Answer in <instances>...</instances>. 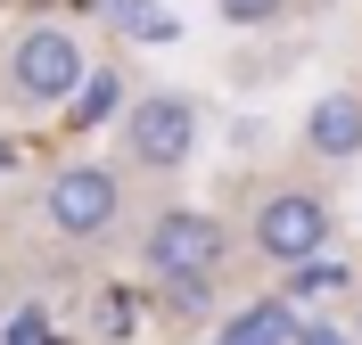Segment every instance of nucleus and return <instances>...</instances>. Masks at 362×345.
I'll return each instance as SVG.
<instances>
[{"instance_id": "nucleus-1", "label": "nucleus", "mask_w": 362, "mask_h": 345, "mask_svg": "<svg viewBox=\"0 0 362 345\" xmlns=\"http://www.w3.org/2000/svg\"><path fill=\"white\" fill-rule=\"evenodd\" d=\"M223 255H230V238H223V222L206 206H165L157 222H148V238H140V263H148V279H214L223 272Z\"/></svg>"}, {"instance_id": "nucleus-14", "label": "nucleus", "mask_w": 362, "mask_h": 345, "mask_svg": "<svg viewBox=\"0 0 362 345\" xmlns=\"http://www.w3.org/2000/svg\"><path fill=\"white\" fill-rule=\"evenodd\" d=\"M296 345H354L338 321H296Z\"/></svg>"}, {"instance_id": "nucleus-6", "label": "nucleus", "mask_w": 362, "mask_h": 345, "mask_svg": "<svg viewBox=\"0 0 362 345\" xmlns=\"http://www.w3.org/2000/svg\"><path fill=\"white\" fill-rule=\"evenodd\" d=\"M214 345H296V296H255V304H239Z\"/></svg>"}, {"instance_id": "nucleus-12", "label": "nucleus", "mask_w": 362, "mask_h": 345, "mask_svg": "<svg viewBox=\"0 0 362 345\" xmlns=\"http://www.w3.org/2000/svg\"><path fill=\"white\" fill-rule=\"evenodd\" d=\"M214 8H223L230 25H272L280 8H288V0H214Z\"/></svg>"}, {"instance_id": "nucleus-16", "label": "nucleus", "mask_w": 362, "mask_h": 345, "mask_svg": "<svg viewBox=\"0 0 362 345\" xmlns=\"http://www.w3.org/2000/svg\"><path fill=\"white\" fill-rule=\"evenodd\" d=\"M8 164H17V148H8V140H0V173H8Z\"/></svg>"}, {"instance_id": "nucleus-2", "label": "nucleus", "mask_w": 362, "mask_h": 345, "mask_svg": "<svg viewBox=\"0 0 362 345\" xmlns=\"http://www.w3.org/2000/svg\"><path fill=\"white\" fill-rule=\"evenodd\" d=\"M247 238L264 263H280V272H296V263H313V255H329V206H321L313 189H264L247 214Z\"/></svg>"}, {"instance_id": "nucleus-3", "label": "nucleus", "mask_w": 362, "mask_h": 345, "mask_svg": "<svg viewBox=\"0 0 362 345\" xmlns=\"http://www.w3.org/2000/svg\"><path fill=\"white\" fill-rule=\"evenodd\" d=\"M83 42H74L66 25H25L17 49H8V91L33 99V107H66L83 91Z\"/></svg>"}, {"instance_id": "nucleus-10", "label": "nucleus", "mask_w": 362, "mask_h": 345, "mask_svg": "<svg viewBox=\"0 0 362 345\" xmlns=\"http://www.w3.org/2000/svg\"><path fill=\"white\" fill-rule=\"evenodd\" d=\"M321 288H346V263H329V255H313V263H296L288 296H321Z\"/></svg>"}, {"instance_id": "nucleus-5", "label": "nucleus", "mask_w": 362, "mask_h": 345, "mask_svg": "<svg viewBox=\"0 0 362 345\" xmlns=\"http://www.w3.org/2000/svg\"><path fill=\"white\" fill-rule=\"evenodd\" d=\"M115 206H124V189H115L107 164H66V173H49V189H42L49 230H58V238H74V247H90V238L115 222Z\"/></svg>"}, {"instance_id": "nucleus-7", "label": "nucleus", "mask_w": 362, "mask_h": 345, "mask_svg": "<svg viewBox=\"0 0 362 345\" xmlns=\"http://www.w3.org/2000/svg\"><path fill=\"white\" fill-rule=\"evenodd\" d=\"M305 148H313V157H354L362 148V99H321L313 115H305Z\"/></svg>"}, {"instance_id": "nucleus-13", "label": "nucleus", "mask_w": 362, "mask_h": 345, "mask_svg": "<svg viewBox=\"0 0 362 345\" xmlns=\"http://www.w3.org/2000/svg\"><path fill=\"white\" fill-rule=\"evenodd\" d=\"M99 329H107V337H124V329H132V296H124V288H107V296H99Z\"/></svg>"}, {"instance_id": "nucleus-4", "label": "nucleus", "mask_w": 362, "mask_h": 345, "mask_svg": "<svg viewBox=\"0 0 362 345\" xmlns=\"http://www.w3.org/2000/svg\"><path fill=\"white\" fill-rule=\"evenodd\" d=\"M124 157H132V173H173V164H189L198 157V99L148 91L124 115Z\"/></svg>"}, {"instance_id": "nucleus-8", "label": "nucleus", "mask_w": 362, "mask_h": 345, "mask_svg": "<svg viewBox=\"0 0 362 345\" xmlns=\"http://www.w3.org/2000/svg\"><path fill=\"white\" fill-rule=\"evenodd\" d=\"M107 17L132 33V42H173V17H157L148 0H107Z\"/></svg>"}, {"instance_id": "nucleus-9", "label": "nucleus", "mask_w": 362, "mask_h": 345, "mask_svg": "<svg viewBox=\"0 0 362 345\" xmlns=\"http://www.w3.org/2000/svg\"><path fill=\"white\" fill-rule=\"evenodd\" d=\"M115 99H124V83H115V74H83V91H74V123H107Z\"/></svg>"}, {"instance_id": "nucleus-15", "label": "nucleus", "mask_w": 362, "mask_h": 345, "mask_svg": "<svg viewBox=\"0 0 362 345\" xmlns=\"http://www.w3.org/2000/svg\"><path fill=\"white\" fill-rule=\"evenodd\" d=\"M8 345H49V329H42V313H17V321H8Z\"/></svg>"}, {"instance_id": "nucleus-11", "label": "nucleus", "mask_w": 362, "mask_h": 345, "mask_svg": "<svg viewBox=\"0 0 362 345\" xmlns=\"http://www.w3.org/2000/svg\"><path fill=\"white\" fill-rule=\"evenodd\" d=\"M165 304L173 313H206L214 304V279H165Z\"/></svg>"}]
</instances>
